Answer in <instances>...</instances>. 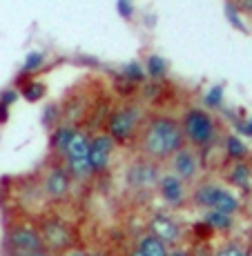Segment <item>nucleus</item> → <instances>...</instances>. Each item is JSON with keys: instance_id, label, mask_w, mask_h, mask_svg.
I'll return each mask as SVG.
<instances>
[{"instance_id": "1", "label": "nucleus", "mask_w": 252, "mask_h": 256, "mask_svg": "<svg viewBox=\"0 0 252 256\" xmlns=\"http://www.w3.org/2000/svg\"><path fill=\"white\" fill-rule=\"evenodd\" d=\"M134 142L141 156L156 160V163H165L179 147L185 145L181 120L163 112L143 118Z\"/></svg>"}, {"instance_id": "2", "label": "nucleus", "mask_w": 252, "mask_h": 256, "mask_svg": "<svg viewBox=\"0 0 252 256\" xmlns=\"http://www.w3.org/2000/svg\"><path fill=\"white\" fill-rule=\"evenodd\" d=\"M179 120L181 130H183L185 145L194 147L199 152H205L216 145V140L221 136V125L207 110L192 105L181 114Z\"/></svg>"}, {"instance_id": "3", "label": "nucleus", "mask_w": 252, "mask_h": 256, "mask_svg": "<svg viewBox=\"0 0 252 256\" xmlns=\"http://www.w3.org/2000/svg\"><path fill=\"white\" fill-rule=\"evenodd\" d=\"M190 208L194 210H219L225 214L234 216L241 210V203L232 192H228L225 187L212 183V180H196L194 187L190 190Z\"/></svg>"}, {"instance_id": "4", "label": "nucleus", "mask_w": 252, "mask_h": 256, "mask_svg": "<svg viewBox=\"0 0 252 256\" xmlns=\"http://www.w3.org/2000/svg\"><path fill=\"white\" fill-rule=\"evenodd\" d=\"M90 132L87 130H78L72 134L65 152H63V165L67 167L72 180L85 183L92 178V165H90Z\"/></svg>"}, {"instance_id": "5", "label": "nucleus", "mask_w": 252, "mask_h": 256, "mask_svg": "<svg viewBox=\"0 0 252 256\" xmlns=\"http://www.w3.org/2000/svg\"><path fill=\"white\" fill-rule=\"evenodd\" d=\"M143 122V114L136 105H123L118 110L107 114V134L112 136V140L116 145H127V142H134L138 127Z\"/></svg>"}, {"instance_id": "6", "label": "nucleus", "mask_w": 252, "mask_h": 256, "mask_svg": "<svg viewBox=\"0 0 252 256\" xmlns=\"http://www.w3.org/2000/svg\"><path fill=\"white\" fill-rule=\"evenodd\" d=\"M38 232H41L45 250L54 254H61L76 245V234H74L72 225L58 218V216H43L41 223H38Z\"/></svg>"}, {"instance_id": "7", "label": "nucleus", "mask_w": 252, "mask_h": 256, "mask_svg": "<svg viewBox=\"0 0 252 256\" xmlns=\"http://www.w3.org/2000/svg\"><path fill=\"white\" fill-rule=\"evenodd\" d=\"M167 170L172 174H176L181 180H185L187 185H194L199 180V176L203 174V158H201V152L194 150L190 145H183L165 160Z\"/></svg>"}, {"instance_id": "8", "label": "nucleus", "mask_w": 252, "mask_h": 256, "mask_svg": "<svg viewBox=\"0 0 252 256\" xmlns=\"http://www.w3.org/2000/svg\"><path fill=\"white\" fill-rule=\"evenodd\" d=\"M154 190L159 194V198L165 205H170V208L179 210V208H187L190 205V185L185 180H181L176 174H172L170 170L161 172Z\"/></svg>"}, {"instance_id": "9", "label": "nucleus", "mask_w": 252, "mask_h": 256, "mask_svg": "<svg viewBox=\"0 0 252 256\" xmlns=\"http://www.w3.org/2000/svg\"><path fill=\"white\" fill-rule=\"evenodd\" d=\"M5 243H7V250H14V252H21V254H29V252H36V250L45 248L41 232L29 223L9 225L7 234H5Z\"/></svg>"}, {"instance_id": "10", "label": "nucleus", "mask_w": 252, "mask_h": 256, "mask_svg": "<svg viewBox=\"0 0 252 256\" xmlns=\"http://www.w3.org/2000/svg\"><path fill=\"white\" fill-rule=\"evenodd\" d=\"M161 163L145 156H138L134 163H130V167L125 170V183L136 187V190H145V187H154L156 180L161 176Z\"/></svg>"}, {"instance_id": "11", "label": "nucleus", "mask_w": 252, "mask_h": 256, "mask_svg": "<svg viewBox=\"0 0 252 256\" xmlns=\"http://www.w3.org/2000/svg\"><path fill=\"white\" fill-rule=\"evenodd\" d=\"M72 190V176L65 165H52L43 176V194L54 203H61L69 196Z\"/></svg>"}, {"instance_id": "12", "label": "nucleus", "mask_w": 252, "mask_h": 256, "mask_svg": "<svg viewBox=\"0 0 252 256\" xmlns=\"http://www.w3.org/2000/svg\"><path fill=\"white\" fill-rule=\"evenodd\" d=\"M116 142L112 140V136L107 132H98L90 138V165L94 174L105 172L112 163V154H114Z\"/></svg>"}, {"instance_id": "13", "label": "nucleus", "mask_w": 252, "mask_h": 256, "mask_svg": "<svg viewBox=\"0 0 252 256\" xmlns=\"http://www.w3.org/2000/svg\"><path fill=\"white\" fill-rule=\"evenodd\" d=\"M147 228H150V232L154 236H159L161 240H165L170 248L179 245V240L183 238V230H181V225L167 214H154L150 218V225H147Z\"/></svg>"}, {"instance_id": "14", "label": "nucleus", "mask_w": 252, "mask_h": 256, "mask_svg": "<svg viewBox=\"0 0 252 256\" xmlns=\"http://www.w3.org/2000/svg\"><path fill=\"white\" fill-rule=\"evenodd\" d=\"M223 178L236 190H248L252 180V167L248 160H230V165L223 170Z\"/></svg>"}, {"instance_id": "15", "label": "nucleus", "mask_w": 252, "mask_h": 256, "mask_svg": "<svg viewBox=\"0 0 252 256\" xmlns=\"http://www.w3.org/2000/svg\"><path fill=\"white\" fill-rule=\"evenodd\" d=\"M201 220L210 228L212 234H228V232H232V228H234V216L225 214V212H219V210H203Z\"/></svg>"}, {"instance_id": "16", "label": "nucleus", "mask_w": 252, "mask_h": 256, "mask_svg": "<svg viewBox=\"0 0 252 256\" xmlns=\"http://www.w3.org/2000/svg\"><path fill=\"white\" fill-rule=\"evenodd\" d=\"M136 250L138 252H143L145 256H167L170 254V245H167L165 240H161L159 236H154L152 232L138 236Z\"/></svg>"}, {"instance_id": "17", "label": "nucleus", "mask_w": 252, "mask_h": 256, "mask_svg": "<svg viewBox=\"0 0 252 256\" xmlns=\"http://www.w3.org/2000/svg\"><path fill=\"white\" fill-rule=\"evenodd\" d=\"M74 132H76V125H69V122L56 125L52 130V136H49V150H52L56 156H63V152H65V147H67V142L72 138Z\"/></svg>"}, {"instance_id": "18", "label": "nucleus", "mask_w": 252, "mask_h": 256, "mask_svg": "<svg viewBox=\"0 0 252 256\" xmlns=\"http://www.w3.org/2000/svg\"><path fill=\"white\" fill-rule=\"evenodd\" d=\"M223 150H225V156H228L230 160H248V154H250L248 145H245L236 134L223 136Z\"/></svg>"}, {"instance_id": "19", "label": "nucleus", "mask_w": 252, "mask_h": 256, "mask_svg": "<svg viewBox=\"0 0 252 256\" xmlns=\"http://www.w3.org/2000/svg\"><path fill=\"white\" fill-rule=\"evenodd\" d=\"M143 70H145V76L159 80V78H163L167 74V62H165V58H163V56H156V54H152V56H147Z\"/></svg>"}, {"instance_id": "20", "label": "nucleus", "mask_w": 252, "mask_h": 256, "mask_svg": "<svg viewBox=\"0 0 252 256\" xmlns=\"http://www.w3.org/2000/svg\"><path fill=\"white\" fill-rule=\"evenodd\" d=\"M21 94L27 98L29 102H36V100H41V98L47 94V87L43 85V82H38V80H29L27 85H23Z\"/></svg>"}, {"instance_id": "21", "label": "nucleus", "mask_w": 252, "mask_h": 256, "mask_svg": "<svg viewBox=\"0 0 252 256\" xmlns=\"http://www.w3.org/2000/svg\"><path fill=\"white\" fill-rule=\"evenodd\" d=\"M63 122V110L58 105H47L45 107V114H43V125L47 130H54L56 125Z\"/></svg>"}, {"instance_id": "22", "label": "nucleus", "mask_w": 252, "mask_h": 256, "mask_svg": "<svg viewBox=\"0 0 252 256\" xmlns=\"http://www.w3.org/2000/svg\"><path fill=\"white\" fill-rule=\"evenodd\" d=\"M214 256H248V252H245V248L239 240H228V243H223L216 250Z\"/></svg>"}, {"instance_id": "23", "label": "nucleus", "mask_w": 252, "mask_h": 256, "mask_svg": "<svg viewBox=\"0 0 252 256\" xmlns=\"http://www.w3.org/2000/svg\"><path fill=\"white\" fill-rule=\"evenodd\" d=\"M123 76H125V80L138 85V82L145 80V70H143L138 62H130V65H125V70H123Z\"/></svg>"}, {"instance_id": "24", "label": "nucleus", "mask_w": 252, "mask_h": 256, "mask_svg": "<svg viewBox=\"0 0 252 256\" xmlns=\"http://www.w3.org/2000/svg\"><path fill=\"white\" fill-rule=\"evenodd\" d=\"M43 62H45V54L43 52H32L27 58H25V65H23V72L25 74H32V72H36V70H41L43 67Z\"/></svg>"}, {"instance_id": "25", "label": "nucleus", "mask_w": 252, "mask_h": 256, "mask_svg": "<svg viewBox=\"0 0 252 256\" xmlns=\"http://www.w3.org/2000/svg\"><path fill=\"white\" fill-rule=\"evenodd\" d=\"M221 98H223V90L221 87H212L205 96V105L207 107H219L221 105Z\"/></svg>"}, {"instance_id": "26", "label": "nucleus", "mask_w": 252, "mask_h": 256, "mask_svg": "<svg viewBox=\"0 0 252 256\" xmlns=\"http://www.w3.org/2000/svg\"><path fill=\"white\" fill-rule=\"evenodd\" d=\"M118 12L123 18H132V0H118Z\"/></svg>"}, {"instance_id": "27", "label": "nucleus", "mask_w": 252, "mask_h": 256, "mask_svg": "<svg viewBox=\"0 0 252 256\" xmlns=\"http://www.w3.org/2000/svg\"><path fill=\"white\" fill-rule=\"evenodd\" d=\"M196 245H199V248L194 250V254L190 252L192 256H214V252H212V250L207 248V243H203V240H199V243H196Z\"/></svg>"}, {"instance_id": "28", "label": "nucleus", "mask_w": 252, "mask_h": 256, "mask_svg": "<svg viewBox=\"0 0 252 256\" xmlns=\"http://www.w3.org/2000/svg\"><path fill=\"white\" fill-rule=\"evenodd\" d=\"M58 256H90L87 252H83V250H78L76 245H74V248H69V250H65V252H61Z\"/></svg>"}, {"instance_id": "29", "label": "nucleus", "mask_w": 252, "mask_h": 256, "mask_svg": "<svg viewBox=\"0 0 252 256\" xmlns=\"http://www.w3.org/2000/svg\"><path fill=\"white\" fill-rule=\"evenodd\" d=\"M167 256H192L187 250H181V248H170V254Z\"/></svg>"}, {"instance_id": "30", "label": "nucleus", "mask_w": 252, "mask_h": 256, "mask_svg": "<svg viewBox=\"0 0 252 256\" xmlns=\"http://www.w3.org/2000/svg\"><path fill=\"white\" fill-rule=\"evenodd\" d=\"M239 7H241V12L252 14V0H239Z\"/></svg>"}, {"instance_id": "31", "label": "nucleus", "mask_w": 252, "mask_h": 256, "mask_svg": "<svg viewBox=\"0 0 252 256\" xmlns=\"http://www.w3.org/2000/svg\"><path fill=\"white\" fill-rule=\"evenodd\" d=\"M239 127H241V132H243V134L252 136V118H248V120H245L243 125H239Z\"/></svg>"}, {"instance_id": "32", "label": "nucleus", "mask_w": 252, "mask_h": 256, "mask_svg": "<svg viewBox=\"0 0 252 256\" xmlns=\"http://www.w3.org/2000/svg\"><path fill=\"white\" fill-rule=\"evenodd\" d=\"M25 256H54V252H49V250H36V252H29V254H25ZM58 256V254H56Z\"/></svg>"}, {"instance_id": "33", "label": "nucleus", "mask_w": 252, "mask_h": 256, "mask_svg": "<svg viewBox=\"0 0 252 256\" xmlns=\"http://www.w3.org/2000/svg\"><path fill=\"white\" fill-rule=\"evenodd\" d=\"M5 256H25V254H21V252H14V250H7V252H5Z\"/></svg>"}, {"instance_id": "34", "label": "nucleus", "mask_w": 252, "mask_h": 256, "mask_svg": "<svg viewBox=\"0 0 252 256\" xmlns=\"http://www.w3.org/2000/svg\"><path fill=\"white\" fill-rule=\"evenodd\" d=\"M132 256H145V254H143V252H138V250L134 248V252H132Z\"/></svg>"}, {"instance_id": "35", "label": "nucleus", "mask_w": 252, "mask_h": 256, "mask_svg": "<svg viewBox=\"0 0 252 256\" xmlns=\"http://www.w3.org/2000/svg\"><path fill=\"white\" fill-rule=\"evenodd\" d=\"M90 256H107V254H103V252H96V254H90Z\"/></svg>"}, {"instance_id": "36", "label": "nucleus", "mask_w": 252, "mask_h": 256, "mask_svg": "<svg viewBox=\"0 0 252 256\" xmlns=\"http://www.w3.org/2000/svg\"><path fill=\"white\" fill-rule=\"evenodd\" d=\"M248 256H252V254H248Z\"/></svg>"}]
</instances>
